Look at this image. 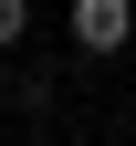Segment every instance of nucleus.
I'll use <instances>...</instances> for the list:
<instances>
[{
  "label": "nucleus",
  "instance_id": "nucleus-1",
  "mask_svg": "<svg viewBox=\"0 0 136 146\" xmlns=\"http://www.w3.org/2000/svg\"><path fill=\"white\" fill-rule=\"evenodd\" d=\"M126 31H136V0H73V42L84 52H126Z\"/></svg>",
  "mask_w": 136,
  "mask_h": 146
},
{
  "label": "nucleus",
  "instance_id": "nucleus-2",
  "mask_svg": "<svg viewBox=\"0 0 136 146\" xmlns=\"http://www.w3.org/2000/svg\"><path fill=\"white\" fill-rule=\"evenodd\" d=\"M31 42V0H0V52H21Z\"/></svg>",
  "mask_w": 136,
  "mask_h": 146
}]
</instances>
